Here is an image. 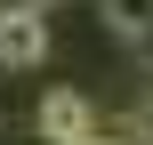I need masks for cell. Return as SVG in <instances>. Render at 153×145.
<instances>
[{
	"label": "cell",
	"mask_w": 153,
	"mask_h": 145,
	"mask_svg": "<svg viewBox=\"0 0 153 145\" xmlns=\"http://www.w3.org/2000/svg\"><path fill=\"white\" fill-rule=\"evenodd\" d=\"M32 121H40V137H48V145H97V105H89L81 89H48Z\"/></svg>",
	"instance_id": "6da1fadb"
},
{
	"label": "cell",
	"mask_w": 153,
	"mask_h": 145,
	"mask_svg": "<svg viewBox=\"0 0 153 145\" xmlns=\"http://www.w3.org/2000/svg\"><path fill=\"white\" fill-rule=\"evenodd\" d=\"M32 65H48V16L0 8V73H32Z\"/></svg>",
	"instance_id": "7a4b0ae2"
},
{
	"label": "cell",
	"mask_w": 153,
	"mask_h": 145,
	"mask_svg": "<svg viewBox=\"0 0 153 145\" xmlns=\"http://www.w3.org/2000/svg\"><path fill=\"white\" fill-rule=\"evenodd\" d=\"M105 24H113L121 40H145L153 32V0H105Z\"/></svg>",
	"instance_id": "3957f363"
},
{
	"label": "cell",
	"mask_w": 153,
	"mask_h": 145,
	"mask_svg": "<svg viewBox=\"0 0 153 145\" xmlns=\"http://www.w3.org/2000/svg\"><path fill=\"white\" fill-rule=\"evenodd\" d=\"M129 121H137V137L153 145V97H145V105H137V113H129Z\"/></svg>",
	"instance_id": "277c9868"
},
{
	"label": "cell",
	"mask_w": 153,
	"mask_h": 145,
	"mask_svg": "<svg viewBox=\"0 0 153 145\" xmlns=\"http://www.w3.org/2000/svg\"><path fill=\"white\" fill-rule=\"evenodd\" d=\"M0 8H32V16H48V0H0Z\"/></svg>",
	"instance_id": "5b68a950"
},
{
	"label": "cell",
	"mask_w": 153,
	"mask_h": 145,
	"mask_svg": "<svg viewBox=\"0 0 153 145\" xmlns=\"http://www.w3.org/2000/svg\"><path fill=\"white\" fill-rule=\"evenodd\" d=\"M137 48H145V65H153V32H145V40H137Z\"/></svg>",
	"instance_id": "8992f818"
}]
</instances>
